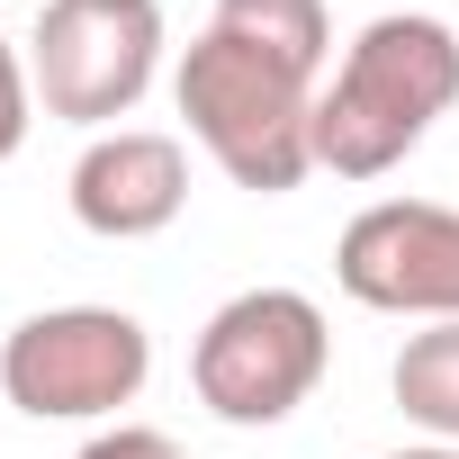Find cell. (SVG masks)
Returning <instances> with one entry per match:
<instances>
[{
	"instance_id": "6da1fadb",
	"label": "cell",
	"mask_w": 459,
	"mask_h": 459,
	"mask_svg": "<svg viewBox=\"0 0 459 459\" xmlns=\"http://www.w3.org/2000/svg\"><path fill=\"white\" fill-rule=\"evenodd\" d=\"M459 108V28L432 10L369 19L316 91V171L378 180Z\"/></svg>"
},
{
	"instance_id": "7a4b0ae2",
	"label": "cell",
	"mask_w": 459,
	"mask_h": 459,
	"mask_svg": "<svg viewBox=\"0 0 459 459\" xmlns=\"http://www.w3.org/2000/svg\"><path fill=\"white\" fill-rule=\"evenodd\" d=\"M316 91L307 73H289L280 55L244 46V37H225L207 28L180 73H171V100L189 117V135L207 144V162L253 189V198H289L307 171H316Z\"/></svg>"
},
{
	"instance_id": "3957f363",
	"label": "cell",
	"mask_w": 459,
	"mask_h": 459,
	"mask_svg": "<svg viewBox=\"0 0 459 459\" xmlns=\"http://www.w3.org/2000/svg\"><path fill=\"white\" fill-rule=\"evenodd\" d=\"M333 369V333H325V307L307 289H244L225 298L207 325H198V351H189V387L216 423L235 432H271L289 423Z\"/></svg>"
},
{
	"instance_id": "277c9868",
	"label": "cell",
	"mask_w": 459,
	"mask_h": 459,
	"mask_svg": "<svg viewBox=\"0 0 459 459\" xmlns=\"http://www.w3.org/2000/svg\"><path fill=\"white\" fill-rule=\"evenodd\" d=\"M153 378V333L126 307H46L0 342V396L37 423H100Z\"/></svg>"
},
{
	"instance_id": "5b68a950",
	"label": "cell",
	"mask_w": 459,
	"mask_h": 459,
	"mask_svg": "<svg viewBox=\"0 0 459 459\" xmlns=\"http://www.w3.org/2000/svg\"><path fill=\"white\" fill-rule=\"evenodd\" d=\"M28 73L46 117L108 135L162 73V0H46L28 37Z\"/></svg>"
},
{
	"instance_id": "8992f818",
	"label": "cell",
	"mask_w": 459,
	"mask_h": 459,
	"mask_svg": "<svg viewBox=\"0 0 459 459\" xmlns=\"http://www.w3.org/2000/svg\"><path fill=\"white\" fill-rule=\"evenodd\" d=\"M333 280L369 316L459 325V207H441V198H369L333 244Z\"/></svg>"
},
{
	"instance_id": "52a82bcc",
	"label": "cell",
	"mask_w": 459,
	"mask_h": 459,
	"mask_svg": "<svg viewBox=\"0 0 459 459\" xmlns=\"http://www.w3.org/2000/svg\"><path fill=\"white\" fill-rule=\"evenodd\" d=\"M64 198H73V216H82V235H100V244H144V235H162V225L189 207V153H180V135H162V126H108V135L82 144Z\"/></svg>"
},
{
	"instance_id": "ba28073f",
	"label": "cell",
	"mask_w": 459,
	"mask_h": 459,
	"mask_svg": "<svg viewBox=\"0 0 459 459\" xmlns=\"http://www.w3.org/2000/svg\"><path fill=\"white\" fill-rule=\"evenodd\" d=\"M387 387H396V414H405L423 441H459V325L405 333Z\"/></svg>"
},
{
	"instance_id": "9c48e42d",
	"label": "cell",
	"mask_w": 459,
	"mask_h": 459,
	"mask_svg": "<svg viewBox=\"0 0 459 459\" xmlns=\"http://www.w3.org/2000/svg\"><path fill=\"white\" fill-rule=\"evenodd\" d=\"M225 37H244L262 55H280L289 73L325 82V55H333V19H325V0H216V19Z\"/></svg>"
},
{
	"instance_id": "30bf717a",
	"label": "cell",
	"mask_w": 459,
	"mask_h": 459,
	"mask_svg": "<svg viewBox=\"0 0 459 459\" xmlns=\"http://www.w3.org/2000/svg\"><path fill=\"white\" fill-rule=\"evenodd\" d=\"M28 126H37V73H28V55L10 37H0V162L28 144Z\"/></svg>"
},
{
	"instance_id": "8fae6325",
	"label": "cell",
	"mask_w": 459,
	"mask_h": 459,
	"mask_svg": "<svg viewBox=\"0 0 459 459\" xmlns=\"http://www.w3.org/2000/svg\"><path fill=\"white\" fill-rule=\"evenodd\" d=\"M82 459H180V441L153 432V423H108V432L82 441Z\"/></svg>"
},
{
	"instance_id": "7c38bea8",
	"label": "cell",
	"mask_w": 459,
	"mask_h": 459,
	"mask_svg": "<svg viewBox=\"0 0 459 459\" xmlns=\"http://www.w3.org/2000/svg\"><path fill=\"white\" fill-rule=\"evenodd\" d=\"M387 459H459V441H414V450H387Z\"/></svg>"
}]
</instances>
